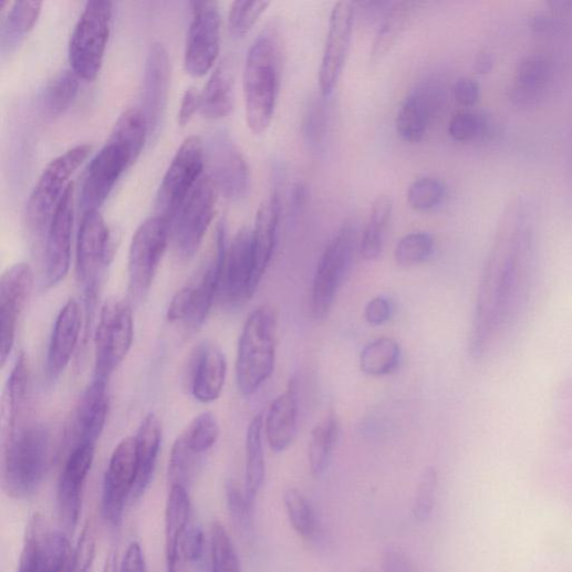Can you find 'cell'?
<instances>
[{
	"label": "cell",
	"instance_id": "obj_45",
	"mask_svg": "<svg viewBox=\"0 0 572 572\" xmlns=\"http://www.w3.org/2000/svg\"><path fill=\"white\" fill-rule=\"evenodd\" d=\"M285 511L294 531L302 538H313L318 531V518L306 497L291 488L283 496Z\"/></svg>",
	"mask_w": 572,
	"mask_h": 572
},
{
	"label": "cell",
	"instance_id": "obj_54",
	"mask_svg": "<svg viewBox=\"0 0 572 572\" xmlns=\"http://www.w3.org/2000/svg\"><path fill=\"white\" fill-rule=\"evenodd\" d=\"M180 551L187 563L201 561L205 552V534L200 526H188L180 542Z\"/></svg>",
	"mask_w": 572,
	"mask_h": 572
},
{
	"label": "cell",
	"instance_id": "obj_47",
	"mask_svg": "<svg viewBox=\"0 0 572 572\" xmlns=\"http://www.w3.org/2000/svg\"><path fill=\"white\" fill-rule=\"evenodd\" d=\"M219 433L216 417L205 412L196 416L181 435L194 451L204 455L216 444Z\"/></svg>",
	"mask_w": 572,
	"mask_h": 572
},
{
	"label": "cell",
	"instance_id": "obj_31",
	"mask_svg": "<svg viewBox=\"0 0 572 572\" xmlns=\"http://www.w3.org/2000/svg\"><path fill=\"white\" fill-rule=\"evenodd\" d=\"M235 82L231 62L219 63L200 93V113L204 118L218 121L230 116L235 107Z\"/></svg>",
	"mask_w": 572,
	"mask_h": 572
},
{
	"label": "cell",
	"instance_id": "obj_1",
	"mask_svg": "<svg viewBox=\"0 0 572 572\" xmlns=\"http://www.w3.org/2000/svg\"><path fill=\"white\" fill-rule=\"evenodd\" d=\"M534 251L533 208L519 196L502 215L480 281L469 339L474 360L488 356L517 322L529 298Z\"/></svg>",
	"mask_w": 572,
	"mask_h": 572
},
{
	"label": "cell",
	"instance_id": "obj_4",
	"mask_svg": "<svg viewBox=\"0 0 572 572\" xmlns=\"http://www.w3.org/2000/svg\"><path fill=\"white\" fill-rule=\"evenodd\" d=\"M275 311L263 305L250 313L239 341L237 382L246 397L254 395L272 376L278 349Z\"/></svg>",
	"mask_w": 572,
	"mask_h": 572
},
{
	"label": "cell",
	"instance_id": "obj_22",
	"mask_svg": "<svg viewBox=\"0 0 572 572\" xmlns=\"http://www.w3.org/2000/svg\"><path fill=\"white\" fill-rule=\"evenodd\" d=\"M107 381L95 378L82 394L69 426L70 450L94 446L104 430L108 414Z\"/></svg>",
	"mask_w": 572,
	"mask_h": 572
},
{
	"label": "cell",
	"instance_id": "obj_21",
	"mask_svg": "<svg viewBox=\"0 0 572 572\" xmlns=\"http://www.w3.org/2000/svg\"><path fill=\"white\" fill-rule=\"evenodd\" d=\"M74 219V187L71 183L48 228L45 246V287L51 289L66 278L71 266L72 231Z\"/></svg>",
	"mask_w": 572,
	"mask_h": 572
},
{
	"label": "cell",
	"instance_id": "obj_37",
	"mask_svg": "<svg viewBox=\"0 0 572 572\" xmlns=\"http://www.w3.org/2000/svg\"><path fill=\"white\" fill-rule=\"evenodd\" d=\"M393 209V198L387 195L379 196L373 204L361 243V254L366 261L373 262L381 257Z\"/></svg>",
	"mask_w": 572,
	"mask_h": 572
},
{
	"label": "cell",
	"instance_id": "obj_43",
	"mask_svg": "<svg viewBox=\"0 0 572 572\" xmlns=\"http://www.w3.org/2000/svg\"><path fill=\"white\" fill-rule=\"evenodd\" d=\"M42 557L45 572H75V550L65 532L44 533Z\"/></svg>",
	"mask_w": 572,
	"mask_h": 572
},
{
	"label": "cell",
	"instance_id": "obj_35",
	"mask_svg": "<svg viewBox=\"0 0 572 572\" xmlns=\"http://www.w3.org/2000/svg\"><path fill=\"white\" fill-rule=\"evenodd\" d=\"M415 3H392L377 31L371 59L374 63L382 62L394 49L410 20Z\"/></svg>",
	"mask_w": 572,
	"mask_h": 572
},
{
	"label": "cell",
	"instance_id": "obj_40",
	"mask_svg": "<svg viewBox=\"0 0 572 572\" xmlns=\"http://www.w3.org/2000/svg\"><path fill=\"white\" fill-rule=\"evenodd\" d=\"M80 89V77L65 70L48 82L41 94V107L50 117H59L73 104Z\"/></svg>",
	"mask_w": 572,
	"mask_h": 572
},
{
	"label": "cell",
	"instance_id": "obj_32",
	"mask_svg": "<svg viewBox=\"0 0 572 572\" xmlns=\"http://www.w3.org/2000/svg\"><path fill=\"white\" fill-rule=\"evenodd\" d=\"M264 419L261 414L254 416L247 431V464L245 493L254 507L256 500L266 481L267 466L263 447Z\"/></svg>",
	"mask_w": 572,
	"mask_h": 572
},
{
	"label": "cell",
	"instance_id": "obj_13",
	"mask_svg": "<svg viewBox=\"0 0 572 572\" xmlns=\"http://www.w3.org/2000/svg\"><path fill=\"white\" fill-rule=\"evenodd\" d=\"M204 142L200 137L190 136L176 153L157 194L158 215L170 222L184 200L204 175Z\"/></svg>",
	"mask_w": 572,
	"mask_h": 572
},
{
	"label": "cell",
	"instance_id": "obj_12",
	"mask_svg": "<svg viewBox=\"0 0 572 572\" xmlns=\"http://www.w3.org/2000/svg\"><path fill=\"white\" fill-rule=\"evenodd\" d=\"M206 173L218 194L231 201L246 199L251 190V173L248 162L232 136L217 131L204 143Z\"/></svg>",
	"mask_w": 572,
	"mask_h": 572
},
{
	"label": "cell",
	"instance_id": "obj_58",
	"mask_svg": "<svg viewBox=\"0 0 572 572\" xmlns=\"http://www.w3.org/2000/svg\"><path fill=\"white\" fill-rule=\"evenodd\" d=\"M198 110H200V93L195 87H189L181 98L177 116L178 125L187 126Z\"/></svg>",
	"mask_w": 572,
	"mask_h": 572
},
{
	"label": "cell",
	"instance_id": "obj_3",
	"mask_svg": "<svg viewBox=\"0 0 572 572\" xmlns=\"http://www.w3.org/2000/svg\"><path fill=\"white\" fill-rule=\"evenodd\" d=\"M52 461V438L44 426L21 427L6 437L2 482L14 500L32 497L46 477Z\"/></svg>",
	"mask_w": 572,
	"mask_h": 572
},
{
	"label": "cell",
	"instance_id": "obj_38",
	"mask_svg": "<svg viewBox=\"0 0 572 572\" xmlns=\"http://www.w3.org/2000/svg\"><path fill=\"white\" fill-rule=\"evenodd\" d=\"M402 350L399 343L389 336L378 337L363 350L360 358L361 370L373 377L392 375L399 366Z\"/></svg>",
	"mask_w": 572,
	"mask_h": 572
},
{
	"label": "cell",
	"instance_id": "obj_26",
	"mask_svg": "<svg viewBox=\"0 0 572 572\" xmlns=\"http://www.w3.org/2000/svg\"><path fill=\"white\" fill-rule=\"evenodd\" d=\"M281 218V200L278 193L266 199L257 214L252 231L253 279L252 291L257 292L274 254Z\"/></svg>",
	"mask_w": 572,
	"mask_h": 572
},
{
	"label": "cell",
	"instance_id": "obj_62",
	"mask_svg": "<svg viewBox=\"0 0 572 572\" xmlns=\"http://www.w3.org/2000/svg\"><path fill=\"white\" fill-rule=\"evenodd\" d=\"M84 572H91V570L90 571H84Z\"/></svg>",
	"mask_w": 572,
	"mask_h": 572
},
{
	"label": "cell",
	"instance_id": "obj_28",
	"mask_svg": "<svg viewBox=\"0 0 572 572\" xmlns=\"http://www.w3.org/2000/svg\"><path fill=\"white\" fill-rule=\"evenodd\" d=\"M191 514L188 489L170 487L165 514V550L168 572H187V562L180 551V542L189 526Z\"/></svg>",
	"mask_w": 572,
	"mask_h": 572
},
{
	"label": "cell",
	"instance_id": "obj_46",
	"mask_svg": "<svg viewBox=\"0 0 572 572\" xmlns=\"http://www.w3.org/2000/svg\"><path fill=\"white\" fill-rule=\"evenodd\" d=\"M491 132V122L483 113L462 111L453 117L448 126L449 136L460 143L487 137Z\"/></svg>",
	"mask_w": 572,
	"mask_h": 572
},
{
	"label": "cell",
	"instance_id": "obj_25",
	"mask_svg": "<svg viewBox=\"0 0 572 572\" xmlns=\"http://www.w3.org/2000/svg\"><path fill=\"white\" fill-rule=\"evenodd\" d=\"M82 320L80 303L75 299H70L54 323L45 367L49 382L58 381L70 365L77 347Z\"/></svg>",
	"mask_w": 572,
	"mask_h": 572
},
{
	"label": "cell",
	"instance_id": "obj_18",
	"mask_svg": "<svg viewBox=\"0 0 572 572\" xmlns=\"http://www.w3.org/2000/svg\"><path fill=\"white\" fill-rule=\"evenodd\" d=\"M34 277L31 267L18 263L0 278V362L6 366L13 351L19 319L31 297Z\"/></svg>",
	"mask_w": 572,
	"mask_h": 572
},
{
	"label": "cell",
	"instance_id": "obj_10",
	"mask_svg": "<svg viewBox=\"0 0 572 572\" xmlns=\"http://www.w3.org/2000/svg\"><path fill=\"white\" fill-rule=\"evenodd\" d=\"M171 240V222L162 215L147 218L136 231L128 259L129 290L134 299L149 292Z\"/></svg>",
	"mask_w": 572,
	"mask_h": 572
},
{
	"label": "cell",
	"instance_id": "obj_27",
	"mask_svg": "<svg viewBox=\"0 0 572 572\" xmlns=\"http://www.w3.org/2000/svg\"><path fill=\"white\" fill-rule=\"evenodd\" d=\"M441 101L437 86L426 85L410 93L403 101L396 118V132L402 141L409 144L423 142Z\"/></svg>",
	"mask_w": 572,
	"mask_h": 572
},
{
	"label": "cell",
	"instance_id": "obj_7",
	"mask_svg": "<svg viewBox=\"0 0 572 572\" xmlns=\"http://www.w3.org/2000/svg\"><path fill=\"white\" fill-rule=\"evenodd\" d=\"M134 337L132 305L126 300L107 299L101 308L94 336L95 378H110L131 353Z\"/></svg>",
	"mask_w": 572,
	"mask_h": 572
},
{
	"label": "cell",
	"instance_id": "obj_14",
	"mask_svg": "<svg viewBox=\"0 0 572 572\" xmlns=\"http://www.w3.org/2000/svg\"><path fill=\"white\" fill-rule=\"evenodd\" d=\"M137 470L136 438L127 437L114 448L103 481L102 513L114 528L123 524L126 505L135 487Z\"/></svg>",
	"mask_w": 572,
	"mask_h": 572
},
{
	"label": "cell",
	"instance_id": "obj_44",
	"mask_svg": "<svg viewBox=\"0 0 572 572\" xmlns=\"http://www.w3.org/2000/svg\"><path fill=\"white\" fill-rule=\"evenodd\" d=\"M202 455L194 451L183 435L174 443L168 467L170 487L180 486L188 489L193 482Z\"/></svg>",
	"mask_w": 572,
	"mask_h": 572
},
{
	"label": "cell",
	"instance_id": "obj_30",
	"mask_svg": "<svg viewBox=\"0 0 572 572\" xmlns=\"http://www.w3.org/2000/svg\"><path fill=\"white\" fill-rule=\"evenodd\" d=\"M138 454V470L135 487L132 493V503L137 502L150 486L156 471L162 447V426L157 416L148 414L135 436Z\"/></svg>",
	"mask_w": 572,
	"mask_h": 572
},
{
	"label": "cell",
	"instance_id": "obj_57",
	"mask_svg": "<svg viewBox=\"0 0 572 572\" xmlns=\"http://www.w3.org/2000/svg\"><path fill=\"white\" fill-rule=\"evenodd\" d=\"M453 95L457 103L464 106H472L480 97V85L474 79L461 77L455 82Z\"/></svg>",
	"mask_w": 572,
	"mask_h": 572
},
{
	"label": "cell",
	"instance_id": "obj_61",
	"mask_svg": "<svg viewBox=\"0 0 572 572\" xmlns=\"http://www.w3.org/2000/svg\"><path fill=\"white\" fill-rule=\"evenodd\" d=\"M117 563L116 554L113 552L108 553L104 563L103 572H119Z\"/></svg>",
	"mask_w": 572,
	"mask_h": 572
},
{
	"label": "cell",
	"instance_id": "obj_34",
	"mask_svg": "<svg viewBox=\"0 0 572 572\" xmlns=\"http://www.w3.org/2000/svg\"><path fill=\"white\" fill-rule=\"evenodd\" d=\"M42 2H17L2 20L0 44L2 52H10L21 43L37 24L42 12Z\"/></svg>",
	"mask_w": 572,
	"mask_h": 572
},
{
	"label": "cell",
	"instance_id": "obj_39",
	"mask_svg": "<svg viewBox=\"0 0 572 572\" xmlns=\"http://www.w3.org/2000/svg\"><path fill=\"white\" fill-rule=\"evenodd\" d=\"M149 134V125L143 110L133 107L122 114L113 126L107 142L125 146L136 163Z\"/></svg>",
	"mask_w": 572,
	"mask_h": 572
},
{
	"label": "cell",
	"instance_id": "obj_56",
	"mask_svg": "<svg viewBox=\"0 0 572 572\" xmlns=\"http://www.w3.org/2000/svg\"><path fill=\"white\" fill-rule=\"evenodd\" d=\"M366 321L374 326L387 323L393 315V306L388 299L377 297L371 300L364 311Z\"/></svg>",
	"mask_w": 572,
	"mask_h": 572
},
{
	"label": "cell",
	"instance_id": "obj_8",
	"mask_svg": "<svg viewBox=\"0 0 572 572\" xmlns=\"http://www.w3.org/2000/svg\"><path fill=\"white\" fill-rule=\"evenodd\" d=\"M112 21V3H86L69 43L71 70L82 80L94 81L102 67Z\"/></svg>",
	"mask_w": 572,
	"mask_h": 572
},
{
	"label": "cell",
	"instance_id": "obj_41",
	"mask_svg": "<svg viewBox=\"0 0 572 572\" xmlns=\"http://www.w3.org/2000/svg\"><path fill=\"white\" fill-rule=\"evenodd\" d=\"M549 64L541 55H530L521 61L512 96L520 103H529L540 97L549 80Z\"/></svg>",
	"mask_w": 572,
	"mask_h": 572
},
{
	"label": "cell",
	"instance_id": "obj_53",
	"mask_svg": "<svg viewBox=\"0 0 572 572\" xmlns=\"http://www.w3.org/2000/svg\"><path fill=\"white\" fill-rule=\"evenodd\" d=\"M226 499L236 524L246 533L253 529L254 507L249 502L245 492L236 482L230 481L226 486Z\"/></svg>",
	"mask_w": 572,
	"mask_h": 572
},
{
	"label": "cell",
	"instance_id": "obj_9",
	"mask_svg": "<svg viewBox=\"0 0 572 572\" xmlns=\"http://www.w3.org/2000/svg\"><path fill=\"white\" fill-rule=\"evenodd\" d=\"M90 145H79L52 160L42 173L27 207L31 230L38 235L48 232L55 208L70 186V178L87 159Z\"/></svg>",
	"mask_w": 572,
	"mask_h": 572
},
{
	"label": "cell",
	"instance_id": "obj_36",
	"mask_svg": "<svg viewBox=\"0 0 572 572\" xmlns=\"http://www.w3.org/2000/svg\"><path fill=\"white\" fill-rule=\"evenodd\" d=\"M340 435V423L334 414H329L312 430L308 448L310 471L314 477L327 469Z\"/></svg>",
	"mask_w": 572,
	"mask_h": 572
},
{
	"label": "cell",
	"instance_id": "obj_29",
	"mask_svg": "<svg viewBox=\"0 0 572 572\" xmlns=\"http://www.w3.org/2000/svg\"><path fill=\"white\" fill-rule=\"evenodd\" d=\"M298 394L294 382L271 404L266 422L264 433L272 450L281 453L293 443L298 430Z\"/></svg>",
	"mask_w": 572,
	"mask_h": 572
},
{
	"label": "cell",
	"instance_id": "obj_17",
	"mask_svg": "<svg viewBox=\"0 0 572 572\" xmlns=\"http://www.w3.org/2000/svg\"><path fill=\"white\" fill-rule=\"evenodd\" d=\"M134 164L125 146L106 142L84 175L80 193L82 214L98 210L124 173Z\"/></svg>",
	"mask_w": 572,
	"mask_h": 572
},
{
	"label": "cell",
	"instance_id": "obj_2",
	"mask_svg": "<svg viewBox=\"0 0 572 572\" xmlns=\"http://www.w3.org/2000/svg\"><path fill=\"white\" fill-rule=\"evenodd\" d=\"M284 41L278 23L268 25L251 45L243 73L246 116L254 135L271 126L280 92Z\"/></svg>",
	"mask_w": 572,
	"mask_h": 572
},
{
	"label": "cell",
	"instance_id": "obj_11",
	"mask_svg": "<svg viewBox=\"0 0 572 572\" xmlns=\"http://www.w3.org/2000/svg\"><path fill=\"white\" fill-rule=\"evenodd\" d=\"M217 195L212 180L204 174L171 220V240L181 259H193L202 245L215 217Z\"/></svg>",
	"mask_w": 572,
	"mask_h": 572
},
{
	"label": "cell",
	"instance_id": "obj_19",
	"mask_svg": "<svg viewBox=\"0 0 572 572\" xmlns=\"http://www.w3.org/2000/svg\"><path fill=\"white\" fill-rule=\"evenodd\" d=\"M253 279L252 231L243 227L228 246L220 271L217 299L226 305H239L251 299Z\"/></svg>",
	"mask_w": 572,
	"mask_h": 572
},
{
	"label": "cell",
	"instance_id": "obj_49",
	"mask_svg": "<svg viewBox=\"0 0 572 572\" xmlns=\"http://www.w3.org/2000/svg\"><path fill=\"white\" fill-rule=\"evenodd\" d=\"M434 246L433 238L427 233L408 235L396 246L395 261L404 268L419 266L431 257Z\"/></svg>",
	"mask_w": 572,
	"mask_h": 572
},
{
	"label": "cell",
	"instance_id": "obj_48",
	"mask_svg": "<svg viewBox=\"0 0 572 572\" xmlns=\"http://www.w3.org/2000/svg\"><path fill=\"white\" fill-rule=\"evenodd\" d=\"M270 2H235L228 13V29L236 39L247 37L270 8Z\"/></svg>",
	"mask_w": 572,
	"mask_h": 572
},
{
	"label": "cell",
	"instance_id": "obj_24",
	"mask_svg": "<svg viewBox=\"0 0 572 572\" xmlns=\"http://www.w3.org/2000/svg\"><path fill=\"white\" fill-rule=\"evenodd\" d=\"M227 362L221 350L214 343H201L189 358L186 387L191 396L202 404L217 401L223 389Z\"/></svg>",
	"mask_w": 572,
	"mask_h": 572
},
{
	"label": "cell",
	"instance_id": "obj_6",
	"mask_svg": "<svg viewBox=\"0 0 572 572\" xmlns=\"http://www.w3.org/2000/svg\"><path fill=\"white\" fill-rule=\"evenodd\" d=\"M112 258L113 245L103 216L98 210L83 212L76 242V275L83 289L87 324Z\"/></svg>",
	"mask_w": 572,
	"mask_h": 572
},
{
	"label": "cell",
	"instance_id": "obj_55",
	"mask_svg": "<svg viewBox=\"0 0 572 572\" xmlns=\"http://www.w3.org/2000/svg\"><path fill=\"white\" fill-rule=\"evenodd\" d=\"M321 102H314L308 110L304 123V137L311 146H318L325 129V112Z\"/></svg>",
	"mask_w": 572,
	"mask_h": 572
},
{
	"label": "cell",
	"instance_id": "obj_50",
	"mask_svg": "<svg viewBox=\"0 0 572 572\" xmlns=\"http://www.w3.org/2000/svg\"><path fill=\"white\" fill-rule=\"evenodd\" d=\"M445 194V186L439 179L422 177L409 186L407 201L414 210L425 212L438 207Z\"/></svg>",
	"mask_w": 572,
	"mask_h": 572
},
{
	"label": "cell",
	"instance_id": "obj_16",
	"mask_svg": "<svg viewBox=\"0 0 572 572\" xmlns=\"http://www.w3.org/2000/svg\"><path fill=\"white\" fill-rule=\"evenodd\" d=\"M355 18L354 3L339 2L332 9L319 69V89L323 98H327L334 92L345 69L352 48Z\"/></svg>",
	"mask_w": 572,
	"mask_h": 572
},
{
	"label": "cell",
	"instance_id": "obj_52",
	"mask_svg": "<svg viewBox=\"0 0 572 572\" xmlns=\"http://www.w3.org/2000/svg\"><path fill=\"white\" fill-rule=\"evenodd\" d=\"M438 477L436 469L427 467L424 469L414 499L413 514L419 522L427 521L435 507Z\"/></svg>",
	"mask_w": 572,
	"mask_h": 572
},
{
	"label": "cell",
	"instance_id": "obj_60",
	"mask_svg": "<svg viewBox=\"0 0 572 572\" xmlns=\"http://www.w3.org/2000/svg\"><path fill=\"white\" fill-rule=\"evenodd\" d=\"M493 67V58L488 52H482L478 55L476 62V70L478 73H488Z\"/></svg>",
	"mask_w": 572,
	"mask_h": 572
},
{
	"label": "cell",
	"instance_id": "obj_59",
	"mask_svg": "<svg viewBox=\"0 0 572 572\" xmlns=\"http://www.w3.org/2000/svg\"><path fill=\"white\" fill-rule=\"evenodd\" d=\"M119 572H147L145 555L138 542L134 541L129 544Z\"/></svg>",
	"mask_w": 572,
	"mask_h": 572
},
{
	"label": "cell",
	"instance_id": "obj_23",
	"mask_svg": "<svg viewBox=\"0 0 572 572\" xmlns=\"http://www.w3.org/2000/svg\"><path fill=\"white\" fill-rule=\"evenodd\" d=\"M171 65L167 49L162 43L150 45L144 74L143 112L150 135L157 134L168 104Z\"/></svg>",
	"mask_w": 572,
	"mask_h": 572
},
{
	"label": "cell",
	"instance_id": "obj_20",
	"mask_svg": "<svg viewBox=\"0 0 572 572\" xmlns=\"http://www.w3.org/2000/svg\"><path fill=\"white\" fill-rule=\"evenodd\" d=\"M94 446H79L69 451L56 491L59 518L64 532L73 534L82 511L83 491L94 460Z\"/></svg>",
	"mask_w": 572,
	"mask_h": 572
},
{
	"label": "cell",
	"instance_id": "obj_15",
	"mask_svg": "<svg viewBox=\"0 0 572 572\" xmlns=\"http://www.w3.org/2000/svg\"><path fill=\"white\" fill-rule=\"evenodd\" d=\"M185 48V70L194 77L206 75L220 51V14L215 2H194Z\"/></svg>",
	"mask_w": 572,
	"mask_h": 572
},
{
	"label": "cell",
	"instance_id": "obj_33",
	"mask_svg": "<svg viewBox=\"0 0 572 572\" xmlns=\"http://www.w3.org/2000/svg\"><path fill=\"white\" fill-rule=\"evenodd\" d=\"M28 358L24 353L18 357V361L9 377L6 401H4V429L6 437L20 429L22 414L25 408L29 394V373Z\"/></svg>",
	"mask_w": 572,
	"mask_h": 572
},
{
	"label": "cell",
	"instance_id": "obj_51",
	"mask_svg": "<svg viewBox=\"0 0 572 572\" xmlns=\"http://www.w3.org/2000/svg\"><path fill=\"white\" fill-rule=\"evenodd\" d=\"M44 533L42 531V521L35 514L28 526L18 572H45L42 557V539Z\"/></svg>",
	"mask_w": 572,
	"mask_h": 572
},
{
	"label": "cell",
	"instance_id": "obj_42",
	"mask_svg": "<svg viewBox=\"0 0 572 572\" xmlns=\"http://www.w3.org/2000/svg\"><path fill=\"white\" fill-rule=\"evenodd\" d=\"M210 572H241L235 543L219 521L210 526Z\"/></svg>",
	"mask_w": 572,
	"mask_h": 572
},
{
	"label": "cell",
	"instance_id": "obj_5",
	"mask_svg": "<svg viewBox=\"0 0 572 572\" xmlns=\"http://www.w3.org/2000/svg\"><path fill=\"white\" fill-rule=\"evenodd\" d=\"M357 250L356 227L343 225L324 250L316 268L311 294V313L321 321L327 318L336 295L352 270Z\"/></svg>",
	"mask_w": 572,
	"mask_h": 572
}]
</instances>
